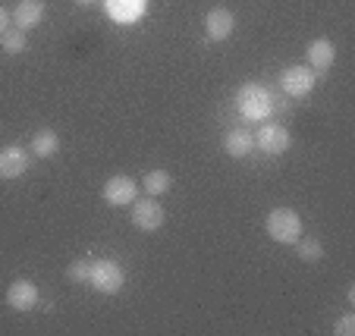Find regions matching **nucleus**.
Instances as JSON below:
<instances>
[{
	"instance_id": "1",
	"label": "nucleus",
	"mask_w": 355,
	"mask_h": 336,
	"mask_svg": "<svg viewBox=\"0 0 355 336\" xmlns=\"http://www.w3.org/2000/svg\"><path fill=\"white\" fill-rule=\"evenodd\" d=\"M236 107H239V114L245 116V120L261 123V120H268L270 110H274V98H270V91L264 85L245 82V85L239 88V94H236Z\"/></svg>"
},
{
	"instance_id": "2",
	"label": "nucleus",
	"mask_w": 355,
	"mask_h": 336,
	"mask_svg": "<svg viewBox=\"0 0 355 336\" xmlns=\"http://www.w3.org/2000/svg\"><path fill=\"white\" fill-rule=\"evenodd\" d=\"M264 227H268L270 239L280 245H293L302 239V217L293 208H274L264 220Z\"/></svg>"
},
{
	"instance_id": "3",
	"label": "nucleus",
	"mask_w": 355,
	"mask_h": 336,
	"mask_svg": "<svg viewBox=\"0 0 355 336\" xmlns=\"http://www.w3.org/2000/svg\"><path fill=\"white\" fill-rule=\"evenodd\" d=\"M88 283H92L98 292H104V296H114V292L123 290L126 276H123V267L116 261H110V258H101V261H92Z\"/></svg>"
},
{
	"instance_id": "4",
	"label": "nucleus",
	"mask_w": 355,
	"mask_h": 336,
	"mask_svg": "<svg viewBox=\"0 0 355 336\" xmlns=\"http://www.w3.org/2000/svg\"><path fill=\"white\" fill-rule=\"evenodd\" d=\"M132 223L145 233H155V229L164 227V208L161 202H155V195L141 198V202H132Z\"/></svg>"
},
{
	"instance_id": "5",
	"label": "nucleus",
	"mask_w": 355,
	"mask_h": 336,
	"mask_svg": "<svg viewBox=\"0 0 355 336\" xmlns=\"http://www.w3.org/2000/svg\"><path fill=\"white\" fill-rule=\"evenodd\" d=\"M289 129L280 126V123H264L255 132V145L264 151V154H283L289 148Z\"/></svg>"
},
{
	"instance_id": "6",
	"label": "nucleus",
	"mask_w": 355,
	"mask_h": 336,
	"mask_svg": "<svg viewBox=\"0 0 355 336\" xmlns=\"http://www.w3.org/2000/svg\"><path fill=\"white\" fill-rule=\"evenodd\" d=\"M315 69L309 67H286L280 73V85L286 94H293V98H302V94H309L311 88H315Z\"/></svg>"
},
{
	"instance_id": "7",
	"label": "nucleus",
	"mask_w": 355,
	"mask_h": 336,
	"mask_svg": "<svg viewBox=\"0 0 355 336\" xmlns=\"http://www.w3.org/2000/svg\"><path fill=\"white\" fill-rule=\"evenodd\" d=\"M135 195H139V188H135V182L129 179V176H110V179L104 182V202L114 204V208H123V204L135 202Z\"/></svg>"
},
{
	"instance_id": "8",
	"label": "nucleus",
	"mask_w": 355,
	"mask_h": 336,
	"mask_svg": "<svg viewBox=\"0 0 355 336\" xmlns=\"http://www.w3.org/2000/svg\"><path fill=\"white\" fill-rule=\"evenodd\" d=\"M7 305L13 311H32L38 305V286L32 280H16L7 290Z\"/></svg>"
},
{
	"instance_id": "9",
	"label": "nucleus",
	"mask_w": 355,
	"mask_h": 336,
	"mask_svg": "<svg viewBox=\"0 0 355 336\" xmlns=\"http://www.w3.org/2000/svg\"><path fill=\"white\" fill-rule=\"evenodd\" d=\"M28 170V151L19 145H10V148H0V176L3 179H16Z\"/></svg>"
},
{
	"instance_id": "10",
	"label": "nucleus",
	"mask_w": 355,
	"mask_h": 336,
	"mask_svg": "<svg viewBox=\"0 0 355 336\" xmlns=\"http://www.w3.org/2000/svg\"><path fill=\"white\" fill-rule=\"evenodd\" d=\"M233 28H236L233 13H230V10H223V7L211 10V13L205 16V32H208V38H211V41H223V38H230V35H233Z\"/></svg>"
},
{
	"instance_id": "11",
	"label": "nucleus",
	"mask_w": 355,
	"mask_h": 336,
	"mask_svg": "<svg viewBox=\"0 0 355 336\" xmlns=\"http://www.w3.org/2000/svg\"><path fill=\"white\" fill-rule=\"evenodd\" d=\"M13 19H16V28H35L41 26L44 19V0H19V7L13 10Z\"/></svg>"
},
{
	"instance_id": "12",
	"label": "nucleus",
	"mask_w": 355,
	"mask_h": 336,
	"mask_svg": "<svg viewBox=\"0 0 355 336\" xmlns=\"http://www.w3.org/2000/svg\"><path fill=\"white\" fill-rule=\"evenodd\" d=\"M223 148H227L230 157H245L248 151L255 148V135L248 132V129H230L227 139H223Z\"/></svg>"
},
{
	"instance_id": "13",
	"label": "nucleus",
	"mask_w": 355,
	"mask_h": 336,
	"mask_svg": "<svg viewBox=\"0 0 355 336\" xmlns=\"http://www.w3.org/2000/svg\"><path fill=\"white\" fill-rule=\"evenodd\" d=\"M334 60H336V47L330 44L327 38H318V41H311V44H309L311 69H330V67H334Z\"/></svg>"
},
{
	"instance_id": "14",
	"label": "nucleus",
	"mask_w": 355,
	"mask_h": 336,
	"mask_svg": "<svg viewBox=\"0 0 355 336\" xmlns=\"http://www.w3.org/2000/svg\"><path fill=\"white\" fill-rule=\"evenodd\" d=\"M141 10H145V0H107V13L120 22L139 19Z\"/></svg>"
},
{
	"instance_id": "15",
	"label": "nucleus",
	"mask_w": 355,
	"mask_h": 336,
	"mask_svg": "<svg viewBox=\"0 0 355 336\" xmlns=\"http://www.w3.org/2000/svg\"><path fill=\"white\" fill-rule=\"evenodd\" d=\"M60 151V139H57V132H51V129H41V132H35L32 139V154L35 157H51Z\"/></svg>"
},
{
	"instance_id": "16",
	"label": "nucleus",
	"mask_w": 355,
	"mask_h": 336,
	"mask_svg": "<svg viewBox=\"0 0 355 336\" xmlns=\"http://www.w3.org/2000/svg\"><path fill=\"white\" fill-rule=\"evenodd\" d=\"M170 186H173V179H170L167 170H151V173L145 176V192L148 195H164V192H170Z\"/></svg>"
},
{
	"instance_id": "17",
	"label": "nucleus",
	"mask_w": 355,
	"mask_h": 336,
	"mask_svg": "<svg viewBox=\"0 0 355 336\" xmlns=\"http://www.w3.org/2000/svg\"><path fill=\"white\" fill-rule=\"evenodd\" d=\"M0 38H3V51H7V54L26 51V28H7Z\"/></svg>"
},
{
	"instance_id": "18",
	"label": "nucleus",
	"mask_w": 355,
	"mask_h": 336,
	"mask_svg": "<svg viewBox=\"0 0 355 336\" xmlns=\"http://www.w3.org/2000/svg\"><path fill=\"white\" fill-rule=\"evenodd\" d=\"M324 251H321V242L318 239H305V242H299V258L302 261H318Z\"/></svg>"
},
{
	"instance_id": "19",
	"label": "nucleus",
	"mask_w": 355,
	"mask_h": 336,
	"mask_svg": "<svg viewBox=\"0 0 355 336\" xmlns=\"http://www.w3.org/2000/svg\"><path fill=\"white\" fill-rule=\"evenodd\" d=\"M88 274H92V261H73L67 270V276L73 283H88Z\"/></svg>"
},
{
	"instance_id": "20",
	"label": "nucleus",
	"mask_w": 355,
	"mask_h": 336,
	"mask_svg": "<svg viewBox=\"0 0 355 336\" xmlns=\"http://www.w3.org/2000/svg\"><path fill=\"white\" fill-rule=\"evenodd\" d=\"M334 333H336V336H352V333H355V315H343L340 321H336Z\"/></svg>"
},
{
	"instance_id": "21",
	"label": "nucleus",
	"mask_w": 355,
	"mask_h": 336,
	"mask_svg": "<svg viewBox=\"0 0 355 336\" xmlns=\"http://www.w3.org/2000/svg\"><path fill=\"white\" fill-rule=\"evenodd\" d=\"M7 22H10V13H7L3 7H0V35L7 32Z\"/></svg>"
}]
</instances>
